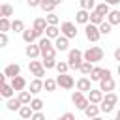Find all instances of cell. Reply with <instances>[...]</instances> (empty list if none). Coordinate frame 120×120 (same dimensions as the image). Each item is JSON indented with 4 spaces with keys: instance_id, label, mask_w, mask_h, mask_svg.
<instances>
[{
    "instance_id": "e575fe53",
    "label": "cell",
    "mask_w": 120,
    "mask_h": 120,
    "mask_svg": "<svg viewBox=\"0 0 120 120\" xmlns=\"http://www.w3.org/2000/svg\"><path fill=\"white\" fill-rule=\"evenodd\" d=\"M103 101L109 103V105H114V107H116V103H118V96H116L114 92H107V94L103 96Z\"/></svg>"
},
{
    "instance_id": "9a60e30c",
    "label": "cell",
    "mask_w": 120,
    "mask_h": 120,
    "mask_svg": "<svg viewBox=\"0 0 120 120\" xmlns=\"http://www.w3.org/2000/svg\"><path fill=\"white\" fill-rule=\"evenodd\" d=\"M36 39H39V36H38V32H36L34 28H26V30L22 32V41H24L26 45H30V43H34Z\"/></svg>"
},
{
    "instance_id": "681fc988",
    "label": "cell",
    "mask_w": 120,
    "mask_h": 120,
    "mask_svg": "<svg viewBox=\"0 0 120 120\" xmlns=\"http://www.w3.org/2000/svg\"><path fill=\"white\" fill-rule=\"evenodd\" d=\"M105 4H109V6H116V4H120V0H103Z\"/></svg>"
},
{
    "instance_id": "30bf717a",
    "label": "cell",
    "mask_w": 120,
    "mask_h": 120,
    "mask_svg": "<svg viewBox=\"0 0 120 120\" xmlns=\"http://www.w3.org/2000/svg\"><path fill=\"white\" fill-rule=\"evenodd\" d=\"M24 54H26L30 60H38V58L41 56V49H39V45H38V43H30V45H26Z\"/></svg>"
},
{
    "instance_id": "f6af8a7d",
    "label": "cell",
    "mask_w": 120,
    "mask_h": 120,
    "mask_svg": "<svg viewBox=\"0 0 120 120\" xmlns=\"http://www.w3.org/2000/svg\"><path fill=\"white\" fill-rule=\"evenodd\" d=\"M26 4H28L30 8H39V6H41V0H26Z\"/></svg>"
},
{
    "instance_id": "db71d44e",
    "label": "cell",
    "mask_w": 120,
    "mask_h": 120,
    "mask_svg": "<svg viewBox=\"0 0 120 120\" xmlns=\"http://www.w3.org/2000/svg\"><path fill=\"white\" fill-rule=\"evenodd\" d=\"M116 71H118V75H120V64H118V68H116Z\"/></svg>"
},
{
    "instance_id": "4316f807",
    "label": "cell",
    "mask_w": 120,
    "mask_h": 120,
    "mask_svg": "<svg viewBox=\"0 0 120 120\" xmlns=\"http://www.w3.org/2000/svg\"><path fill=\"white\" fill-rule=\"evenodd\" d=\"M94 11H98L99 15H103V17H107L109 13H111V6L109 4H105V2H99L98 6H96V9Z\"/></svg>"
},
{
    "instance_id": "277c9868",
    "label": "cell",
    "mask_w": 120,
    "mask_h": 120,
    "mask_svg": "<svg viewBox=\"0 0 120 120\" xmlns=\"http://www.w3.org/2000/svg\"><path fill=\"white\" fill-rule=\"evenodd\" d=\"M71 101H73V105L79 109V111H86V107L90 105V101H88V98L82 94V92H79V90H75L73 94H71Z\"/></svg>"
},
{
    "instance_id": "4fadbf2b",
    "label": "cell",
    "mask_w": 120,
    "mask_h": 120,
    "mask_svg": "<svg viewBox=\"0 0 120 120\" xmlns=\"http://www.w3.org/2000/svg\"><path fill=\"white\" fill-rule=\"evenodd\" d=\"M77 90L79 92H82V94H88L90 90H92V81H90V77H81L79 81H77Z\"/></svg>"
},
{
    "instance_id": "52a82bcc",
    "label": "cell",
    "mask_w": 120,
    "mask_h": 120,
    "mask_svg": "<svg viewBox=\"0 0 120 120\" xmlns=\"http://www.w3.org/2000/svg\"><path fill=\"white\" fill-rule=\"evenodd\" d=\"M60 32H62V36H66L68 39L77 38V26H75V22H71V21H64V22L60 24Z\"/></svg>"
},
{
    "instance_id": "9c48e42d",
    "label": "cell",
    "mask_w": 120,
    "mask_h": 120,
    "mask_svg": "<svg viewBox=\"0 0 120 120\" xmlns=\"http://www.w3.org/2000/svg\"><path fill=\"white\" fill-rule=\"evenodd\" d=\"M47 26H49V22H47V19H45V17H38V19H34V24H32V28L38 32L39 39L43 38V34H45V30H47Z\"/></svg>"
},
{
    "instance_id": "f907efd6",
    "label": "cell",
    "mask_w": 120,
    "mask_h": 120,
    "mask_svg": "<svg viewBox=\"0 0 120 120\" xmlns=\"http://www.w3.org/2000/svg\"><path fill=\"white\" fill-rule=\"evenodd\" d=\"M51 2H52V4H54V6H60V4H62V2H64V0H51Z\"/></svg>"
},
{
    "instance_id": "7dc6e473",
    "label": "cell",
    "mask_w": 120,
    "mask_h": 120,
    "mask_svg": "<svg viewBox=\"0 0 120 120\" xmlns=\"http://www.w3.org/2000/svg\"><path fill=\"white\" fill-rule=\"evenodd\" d=\"M60 118H62V120H75V114H73V112H64Z\"/></svg>"
},
{
    "instance_id": "c3c4849f",
    "label": "cell",
    "mask_w": 120,
    "mask_h": 120,
    "mask_svg": "<svg viewBox=\"0 0 120 120\" xmlns=\"http://www.w3.org/2000/svg\"><path fill=\"white\" fill-rule=\"evenodd\" d=\"M114 60H118V64H120V47L114 49Z\"/></svg>"
},
{
    "instance_id": "9f6ffc18",
    "label": "cell",
    "mask_w": 120,
    "mask_h": 120,
    "mask_svg": "<svg viewBox=\"0 0 120 120\" xmlns=\"http://www.w3.org/2000/svg\"><path fill=\"white\" fill-rule=\"evenodd\" d=\"M114 120H118V118H114Z\"/></svg>"
},
{
    "instance_id": "836d02e7",
    "label": "cell",
    "mask_w": 120,
    "mask_h": 120,
    "mask_svg": "<svg viewBox=\"0 0 120 120\" xmlns=\"http://www.w3.org/2000/svg\"><path fill=\"white\" fill-rule=\"evenodd\" d=\"M103 21H105V17H103V15H99L98 11H90V22H92V24L99 26Z\"/></svg>"
},
{
    "instance_id": "603a6c76",
    "label": "cell",
    "mask_w": 120,
    "mask_h": 120,
    "mask_svg": "<svg viewBox=\"0 0 120 120\" xmlns=\"http://www.w3.org/2000/svg\"><path fill=\"white\" fill-rule=\"evenodd\" d=\"M99 112H101L99 105H94V103H90V105L86 107V111H84V116L90 120V118H96V116H99Z\"/></svg>"
},
{
    "instance_id": "7a4b0ae2",
    "label": "cell",
    "mask_w": 120,
    "mask_h": 120,
    "mask_svg": "<svg viewBox=\"0 0 120 120\" xmlns=\"http://www.w3.org/2000/svg\"><path fill=\"white\" fill-rule=\"evenodd\" d=\"M82 62H84V52L81 49H69V52H68V64H69V68L71 69H81Z\"/></svg>"
},
{
    "instance_id": "7c38bea8",
    "label": "cell",
    "mask_w": 120,
    "mask_h": 120,
    "mask_svg": "<svg viewBox=\"0 0 120 120\" xmlns=\"http://www.w3.org/2000/svg\"><path fill=\"white\" fill-rule=\"evenodd\" d=\"M103 96H105V94H103L99 88H92V90L86 94L88 101H90V103H94V105H99V103L103 101Z\"/></svg>"
},
{
    "instance_id": "11a10c76",
    "label": "cell",
    "mask_w": 120,
    "mask_h": 120,
    "mask_svg": "<svg viewBox=\"0 0 120 120\" xmlns=\"http://www.w3.org/2000/svg\"><path fill=\"white\" fill-rule=\"evenodd\" d=\"M56 120H62V118H56Z\"/></svg>"
},
{
    "instance_id": "816d5d0a",
    "label": "cell",
    "mask_w": 120,
    "mask_h": 120,
    "mask_svg": "<svg viewBox=\"0 0 120 120\" xmlns=\"http://www.w3.org/2000/svg\"><path fill=\"white\" fill-rule=\"evenodd\" d=\"M114 118H118V120H120V109L116 111V114H114Z\"/></svg>"
},
{
    "instance_id": "60d3db41",
    "label": "cell",
    "mask_w": 120,
    "mask_h": 120,
    "mask_svg": "<svg viewBox=\"0 0 120 120\" xmlns=\"http://www.w3.org/2000/svg\"><path fill=\"white\" fill-rule=\"evenodd\" d=\"M92 69H94V64H90V62H86V60H84L79 71H81L82 75H90V73H92Z\"/></svg>"
},
{
    "instance_id": "7402d4cb",
    "label": "cell",
    "mask_w": 120,
    "mask_h": 120,
    "mask_svg": "<svg viewBox=\"0 0 120 120\" xmlns=\"http://www.w3.org/2000/svg\"><path fill=\"white\" fill-rule=\"evenodd\" d=\"M21 107H22V103H21V99H19V98H11V99H8V101H6V109H8V111H11V112H13V111H17V112H19V111H21Z\"/></svg>"
},
{
    "instance_id": "3957f363",
    "label": "cell",
    "mask_w": 120,
    "mask_h": 120,
    "mask_svg": "<svg viewBox=\"0 0 120 120\" xmlns=\"http://www.w3.org/2000/svg\"><path fill=\"white\" fill-rule=\"evenodd\" d=\"M103 56H105V52H103L101 47H90V49L84 51V60L90 62V64H96V62L103 60Z\"/></svg>"
},
{
    "instance_id": "cb8c5ba5",
    "label": "cell",
    "mask_w": 120,
    "mask_h": 120,
    "mask_svg": "<svg viewBox=\"0 0 120 120\" xmlns=\"http://www.w3.org/2000/svg\"><path fill=\"white\" fill-rule=\"evenodd\" d=\"M45 36H47L49 39H52V41H54L56 38H60V36H62V32H60V28H58V26H51V24H49V26H47V30H45Z\"/></svg>"
},
{
    "instance_id": "8d00e7d4",
    "label": "cell",
    "mask_w": 120,
    "mask_h": 120,
    "mask_svg": "<svg viewBox=\"0 0 120 120\" xmlns=\"http://www.w3.org/2000/svg\"><path fill=\"white\" fill-rule=\"evenodd\" d=\"M111 30H112V24H111L109 21H103V22L99 24V32H101V36H109Z\"/></svg>"
},
{
    "instance_id": "484cf974",
    "label": "cell",
    "mask_w": 120,
    "mask_h": 120,
    "mask_svg": "<svg viewBox=\"0 0 120 120\" xmlns=\"http://www.w3.org/2000/svg\"><path fill=\"white\" fill-rule=\"evenodd\" d=\"M17 98L21 99V103H22V105H30V103H32V99H34L30 90H22V92H19V96H17Z\"/></svg>"
},
{
    "instance_id": "83f0119b",
    "label": "cell",
    "mask_w": 120,
    "mask_h": 120,
    "mask_svg": "<svg viewBox=\"0 0 120 120\" xmlns=\"http://www.w3.org/2000/svg\"><path fill=\"white\" fill-rule=\"evenodd\" d=\"M56 86H58L56 79H45V81H43V90H45V92H54Z\"/></svg>"
},
{
    "instance_id": "d6986e66",
    "label": "cell",
    "mask_w": 120,
    "mask_h": 120,
    "mask_svg": "<svg viewBox=\"0 0 120 120\" xmlns=\"http://www.w3.org/2000/svg\"><path fill=\"white\" fill-rule=\"evenodd\" d=\"M0 96L8 101V99H11V98H15V90H13V86L9 84V82H6V84H2L0 86Z\"/></svg>"
},
{
    "instance_id": "74e56055",
    "label": "cell",
    "mask_w": 120,
    "mask_h": 120,
    "mask_svg": "<svg viewBox=\"0 0 120 120\" xmlns=\"http://www.w3.org/2000/svg\"><path fill=\"white\" fill-rule=\"evenodd\" d=\"M45 19H47V22H49L51 26H58V22H60V17H58L56 13H47Z\"/></svg>"
},
{
    "instance_id": "f35d334b",
    "label": "cell",
    "mask_w": 120,
    "mask_h": 120,
    "mask_svg": "<svg viewBox=\"0 0 120 120\" xmlns=\"http://www.w3.org/2000/svg\"><path fill=\"white\" fill-rule=\"evenodd\" d=\"M43 105H45V103H43L39 98H34V99H32V103H30V107L34 109V112H39V111H43Z\"/></svg>"
},
{
    "instance_id": "6f0895ef",
    "label": "cell",
    "mask_w": 120,
    "mask_h": 120,
    "mask_svg": "<svg viewBox=\"0 0 120 120\" xmlns=\"http://www.w3.org/2000/svg\"><path fill=\"white\" fill-rule=\"evenodd\" d=\"M15 2H19V0H15Z\"/></svg>"
},
{
    "instance_id": "e0dca14e",
    "label": "cell",
    "mask_w": 120,
    "mask_h": 120,
    "mask_svg": "<svg viewBox=\"0 0 120 120\" xmlns=\"http://www.w3.org/2000/svg\"><path fill=\"white\" fill-rule=\"evenodd\" d=\"M9 84L13 86V90H15V92H22V90L26 88V79L19 75V77H15V79H11V81H9Z\"/></svg>"
},
{
    "instance_id": "ba28073f",
    "label": "cell",
    "mask_w": 120,
    "mask_h": 120,
    "mask_svg": "<svg viewBox=\"0 0 120 120\" xmlns=\"http://www.w3.org/2000/svg\"><path fill=\"white\" fill-rule=\"evenodd\" d=\"M56 82H58V86L64 88V90H71V88L77 84L75 79H73L71 75H68V73H60V75L56 77Z\"/></svg>"
},
{
    "instance_id": "d6a6232c",
    "label": "cell",
    "mask_w": 120,
    "mask_h": 120,
    "mask_svg": "<svg viewBox=\"0 0 120 120\" xmlns=\"http://www.w3.org/2000/svg\"><path fill=\"white\" fill-rule=\"evenodd\" d=\"M79 4H81V9H86V11H94L96 9V0H79Z\"/></svg>"
},
{
    "instance_id": "5bb4252c",
    "label": "cell",
    "mask_w": 120,
    "mask_h": 120,
    "mask_svg": "<svg viewBox=\"0 0 120 120\" xmlns=\"http://www.w3.org/2000/svg\"><path fill=\"white\" fill-rule=\"evenodd\" d=\"M99 90H101L103 94L114 90V79H112V75H111V77H103V79L99 81Z\"/></svg>"
},
{
    "instance_id": "4dcf8cb0",
    "label": "cell",
    "mask_w": 120,
    "mask_h": 120,
    "mask_svg": "<svg viewBox=\"0 0 120 120\" xmlns=\"http://www.w3.org/2000/svg\"><path fill=\"white\" fill-rule=\"evenodd\" d=\"M11 30H13V32H19V34H22L26 28H24V22H22L21 19H13V21H11Z\"/></svg>"
},
{
    "instance_id": "d4e9b609",
    "label": "cell",
    "mask_w": 120,
    "mask_h": 120,
    "mask_svg": "<svg viewBox=\"0 0 120 120\" xmlns=\"http://www.w3.org/2000/svg\"><path fill=\"white\" fill-rule=\"evenodd\" d=\"M19 116H21L22 120H30V118L34 116V109H32L30 105H22L21 111H19Z\"/></svg>"
},
{
    "instance_id": "7bdbcfd3",
    "label": "cell",
    "mask_w": 120,
    "mask_h": 120,
    "mask_svg": "<svg viewBox=\"0 0 120 120\" xmlns=\"http://www.w3.org/2000/svg\"><path fill=\"white\" fill-rule=\"evenodd\" d=\"M99 109H101V112H105V114H109V112H112V111H114V105H109V103H105V101H101V103H99Z\"/></svg>"
},
{
    "instance_id": "ab89813d",
    "label": "cell",
    "mask_w": 120,
    "mask_h": 120,
    "mask_svg": "<svg viewBox=\"0 0 120 120\" xmlns=\"http://www.w3.org/2000/svg\"><path fill=\"white\" fill-rule=\"evenodd\" d=\"M56 71H58V75L60 73H68V69H69V64H68V60L64 62V60H60L58 64H56V68H54Z\"/></svg>"
},
{
    "instance_id": "ac0fdd59",
    "label": "cell",
    "mask_w": 120,
    "mask_h": 120,
    "mask_svg": "<svg viewBox=\"0 0 120 120\" xmlns=\"http://www.w3.org/2000/svg\"><path fill=\"white\" fill-rule=\"evenodd\" d=\"M28 90L32 92V96H38V94H39V92L43 90V81H41V79H36V77H34V79L30 81V84H28Z\"/></svg>"
},
{
    "instance_id": "5b68a950",
    "label": "cell",
    "mask_w": 120,
    "mask_h": 120,
    "mask_svg": "<svg viewBox=\"0 0 120 120\" xmlns=\"http://www.w3.org/2000/svg\"><path fill=\"white\" fill-rule=\"evenodd\" d=\"M28 69H30V73H32L36 79H43V77H45V71H47L41 60H30Z\"/></svg>"
},
{
    "instance_id": "44dd1931",
    "label": "cell",
    "mask_w": 120,
    "mask_h": 120,
    "mask_svg": "<svg viewBox=\"0 0 120 120\" xmlns=\"http://www.w3.org/2000/svg\"><path fill=\"white\" fill-rule=\"evenodd\" d=\"M54 47H56V51H68L69 49V39L66 38V36H60V38H56L54 39Z\"/></svg>"
},
{
    "instance_id": "f1b7e54d",
    "label": "cell",
    "mask_w": 120,
    "mask_h": 120,
    "mask_svg": "<svg viewBox=\"0 0 120 120\" xmlns=\"http://www.w3.org/2000/svg\"><path fill=\"white\" fill-rule=\"evenodd\" d=\"M107 21L114 26V24H120V11L118 9H111V13L107 15Z\"/></svg>"
},
{
    "instance_id": "1f68e13d",
    "label": "cell",
    "mask_w": 120,
    "mask_h": 120,
    "mask_svg": "<svg viewBox=\"0 0 120 120\" xmlns=\"http://www.w3.org/2000/svg\"><path fill=\"white\" fill-rule=\"evenodd\" d=\"M39 8H41L43 13H54V8H56V6H54L51 0H41V6H39Z\"/></svg>"
},
{
    "instance_id": "8992f818",
    "label": "cell",
    "mask_w": 120,
    "mask_h": 120,
    "mask_svg": "<svg viewBox=\"0 0 120 120\" xmlns=\"http://www.w3.org/2000/svg\"><path fill=\"white\" fill-rule=\"evenodd\" d=\"M84 36H86V39H88V41H92V43H96V41H99V38H101V32H99V26H96V24H92V22H88V24L84 26Z\"/></svg>"
},
{
    "instance_id": "b9f144b4",
    "label": "cell",
    "mask_w": 120,
    "mask_h": 120,
    "mask_svg": "<svg viewBox=\"0 0 120 120\" xmlns=\"http://www.w3.org/2000/svg\"><path fill=\"white\" fill-rule=\"evenodd\" d=\"M43 62V66H45V69H52V68H56V58H43L41 60Z\"/></svg>"
},
{
    "instance_id": "ffe728a7",
    "label": "cell",
    "mask_w": 120,
    "mask_h": 120,
    "mask_svg": "<svg viewBox=\"0 0 120 120\" xmlns=\"http://www.w3.org/2000/svg\"><path fill=\"white\" fill-rule=\"evenodd\" d=\"M88 77H90V81H92V82H94V81H96V82H99V81L105 77V68L94 66V69H92V73H90Z\"/></svg>"
},
{
    "instance_id": "2e32d148",
    "label": "cell",
    "mask_w": 120,
    "mask_h": 120,
    "mask_svg": "<svg viewBox=\"0 0 120 120\" xmlns=\"http://www.w3.org/2000/svg\"><path fill=\"white\" fill-rule=\"evenodd\" d=\"M75 22L86 26V24L90 22V11H86V9H79V11L75 13Z\"/></svg>"
},
{
    "instance_id": "bcb514c9",
    "label": "cell",
    "mask_w": 120,
    "mask_h": 120,
    "mask_svg": "<svg viewBox=\"0 0 120 120\" xmlns=\"http://www.w3.org/2000/svg\"><path fill=\"white\" fill-rule=\"evenodd\" d=\"M30 120H45V114H43V111H39V112H34V116H32Z\"/></svg>"
},
{
    "instance_id": "d590c367",
    "label": "cell",
    "mask_w": 120,
    "mask_h": 120,
    "mask_svg": "<svg viewBox=\"0 0 120 120\" xmlns=\"http://www.w3.org/2000/svg\"><path fill=\"white\" fill-rule=\"evenodd\" d=\"M11 30V21L9 19H6V17H0V32H9Z\"/></svg>"
},
{
    "instance_id": "6da1fadb",
    "label": "cell",
    "mask_w": 120,
    "mask_h": 120,
    "mask_svg": "<svg viewBox=\"0 0 120 120\" xmlns=\"http://www.w3.org/2000/svg\"><path fill=\"white\" fill-rule=\"evenodd\" d=\"M38 45L41 49V58H56V47H54L52 39L43 36L41 39H38Z\"/></svg>"
},
{
    "instance_id": "f546056e",
    "label": "cell",
    "mask_w": 120,
    "mask_h": 120,
    "mask_svg": "<svg viewBox=\"0 0 120 120\" xmlns=\"http://www.w3.org/2000/svg\"><path fill=\"white\" fill-rule=\"evenodd\" d=\"M0 15L6 17V19H9V17L13 15V6H11V4H2V6H0Z\"/></svg>"
},
{
    "instance_id": "f5cc1de1",
    "label": "cell",
    "mask_w": 120,
    "mask_h": 120,
    "mask_svg": "<svg viewBox=\"0 0 120 120\" xmlns=\"http://www.w3.org/2000/svg\"><path fill=\"white\" fill-rule=\"evenodd\" d=\"M90 120H105V118H101V116H96V118H90Z\"/></svg>"
},
{
    "instance_id": "ee69618b",
    "label": "cell",
    "mask_w": 120,
    "mask_h": 120,
    "mask_svg": "<svg viewBox=\"0 0 120 120\" xmlns=\"http://www.w3.org/2000/svg\"><path fill=\"white\" fill-rule=\"evenodd\" d=\"M8 41H9V39H8V34H6V32H0V47H6Z\"/></svg>"
},
{
    "instance_id": "8fae6325",
    "label": "cell",
    "mask_w": 120,
    "mask_h": 120,
    "mask_svg": "<svg viewBox=\"0 0 120 120\" xmlns=\"http://www.w3.org/2000/svg\"><path fill=\"white\" fill-rule=\"evenodd\" d=\"M4 73H6V77H8V79H15V77H19V75H21V66H19L17 62L8 64V66L4 68Z\"/></svg>"
}]
</instances>
